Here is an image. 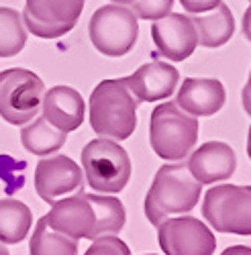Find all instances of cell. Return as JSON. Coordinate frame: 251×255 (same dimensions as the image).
Masks as SVG:
<instances>
[{"mask_svg":"<svg viewBox=\"0 0 251 255\" xmlns=\"http://www.w3.org/2000/svg\"><path fill=\"white\" fill-rule=\"evenodd\" d=\"M90 125L98 137L129 139L137 127L139 100L129 90L127 78L102 80L90 96Z\"/></svg>","mask_w":251,"mask_h":255,"instance_id":"cell-1","label":"cell"},{"mask_svg":"<svg viewBox=\"0 0 251 255\" xmlns=\"http://www.w3.org/2000/svg\"><path fill=\"white\" fill-rule=\"evenodd\" d=\"M202 194V184H198L188 172L186 163L161 165L145 196V217L153 227L165 219L190 212Z\"/></svg>","mask_w":251,"mask_h":255,"instance_id":"cell-2","label":"cell"},{"mask_svg":"<svg viewBox=\"0 0 251 255\" xmlns=\"http://www.w3.org/2000/svg\"><path fill=\"white\" fill-rule=\"evenodd\" d=\"M200 123L182 111L176 102L157 104L149 119V143L157 157L184 161L198 141Z\"/></svg>","mask_w":251,"mask_h":255,"instance_id":"cell-3","label":"cell"},{"mask_svg":"<svg viewBox=\"0 0 251 255\" xmlns=\"http://www.w3.org/2000/svg\"><path fill=\"white\" fill-rule=\"evenodd\" d=\"M82 167L92 190L119 194L131 180V157L123 147L107 137L90 141L82 149Z\"/></svg>","mask_w":251,"mask_h":255,"instance_id":"cell-4","label":"cell"},{"mask_svg":"<svg viewBox=\"0 0 251 255\" xmlns=\"http://www.w3.org/2000/svg\"><path fill=\"white\" fill-rule=\"evenodd\" d=\"M202 217L217 233L251 235V188L223 184L213 186L202 202Z\"/></svg>","mask_w":251,"mask_h":255,"instance_id":"cell-5","label":"cell"},{"mask_svg":"<svg viewBox=\"0 0 251 255\" xmlns=\"http://www.w3.org/2000/svg\"><path fill=\"white\" fill-rule=\"evenodd\" d=\"M45 84L35 72L10 68L0 72V117L8 125H27L41 111Z\"/></svg>","mask_w":251,"mask_h":255,"instance_id":"cell-6","label":"cell"},{"mask_svg":"<svg viewBox=\"0 0 251 255\" xmlns=\"http://www.w3.org/2000/svg\"><path fill=\"white\" fill-rule=\"evenodd\" d=\"M88 33L96 51L107 57H123L137 43L139 18L133 14L129 6L113 2L100 6L92 14Z\"/></svg>","mask_w":251,"mask_h":255,"instance_id":"cell-7","label":"cell"},{"mask_svg":"<svg viewBox=\"0 0 251 255\" xmlns=\"http://www.w3.org/2000/svg\"><path fill=\"white\" fill-rule=\"evenodd\" d=\"M157 241L165 255H213L217 237L200 219L176 215L157 225Z\"/></svg>","mask_w":251,"mask_h":255,"instance_id":"cell-8","label":"cell"},{"mask_svg":"<svg viewBox=\"0 0 251 255\" xmlns=\"http://www.w3.org/2000/svg\"><path fill=\"white\" fill-rule=\"evenodd\" d=\"M86 0H25L23 25L39 39L68 35L84 10Z\"/></svg>","mask_w":251,"mask_h":255,"instance_id":"cell-9","label":"cell"},{"mask_svg":"<svg viewBox=\"0 0 251 255\" xmlns=\"http://www.w3.org/2000/svg\"><path fill=\"white\" fill-rule=\"evenodd\" d=\"M47 225L57 231L70 235L74 239H98V219H96V208L88 194L78 192L66 198H59L51 204V210L43 215Z\"/></svg>","mask_w":251,"mask_h":255,"instance_id":"cell-10","label":"cell"},{"mask_svg":"<svg viewBox=\"0 0 251 255\" xmlns=\"http://www.w3.org/2000/svg\"><path fill=\"white\" fill-rule=\"evenodd\" d=\"M82 188H84L82 167L66 155L45 157L35 167V190L39 198L47 202L49 206L59 198L82 192Z\"/></svg>","mask_w":251,"mask_h":255,"instance_id":"cell-11","label":"cell"},{"mask_svg":"<svg viewBox=\"0 0 251 255\" xmlns=\"http://www.w3.org/2000/svg\"><path fill=\"white\" fill-rule=\"evenodd\" d=\"M151 39L157 51L165 59L172 61L188 59L198 45L192 18L190 14H182V12H167L165 16L153 20Z\"/></svg>","mask_w":251,"mask_h":255,"instance_id":"cell-12","label":"cell"},{"mask_svg":"<svg viewBox=\"0 0 251 255\" xmlns=\"http://www.w3.org/2000/svg\"><path fill=\"white\" fill-rule=\"evenodd\" d=\"M186 167L198 184L208 186L215 182L229 180L235 174L237 155L229 143L208 141V143L200 145L196 151L194 149L190 151V159H188Z\"/></svg>","mask_w":251,"mask_h":255,"instance_id":"cell-13","label":"cell"},{"mask_svg":"<svg viewBox=\"0 0 251 255\" xmlns=\"http://www.w3.org/2000/svg\"><path fill=\"white\" fill-rule=\"evenodd\" d=\"M180 82V72L161 59L143 63L127 78L129 90L139 102H159L174 94Z\"/></svg>","mask_w":251,"mask_h":255,"instance_id":"cell-14","label":"cell"},{"mask_svg":"<svg viewBox=\"0 0 251 255\" xmlns=\"http://www.w3.org/2000/svg\"><path fill=\"white\" fill-rule=\"evenodd\" d=\"M41 111H43L45 121H49L59 131L70 133L84 123L86 102H84L82 94L72 86H53L43 94Z\"/></svg>","mask_w":251,"mask_h":255,"instance_id":"cell-15","label":"cell"},{"mask_svg":"<svg viewBox=\"0 0 251 255\" xmlns=\"http://www.w3.org/2000/svg\"><path fill=\"white\" fill-rule=\"evenodd\" d=\"M227 100L225 86L215 78H186L178 90L176 104L192 117H213Z\"/></svg>","mask_w":251,"mask_h":255,"instance_id":"cell-16","label":"cell"},{"mask_svg":"<svg viewBox=\"0 0 251 255\" xmlns=\"http://www.w3.org/2000/svg\"><path fill=\"white\" fill-rule=\"evenodd\" d=\"M190 18L196 29L198 45L208 47V49L225 45L235 33V20H233L231 8H229L223 0L211 10L190 14Z\"/></svg>","mask_w":251,"mask_h":255,"instance_id":"cell-17","label":"cell"},{"mask_svg":"<svg viewBox=\"0 0 251 255\" xmlns=\"http://www.w3.org/2000/svg\"><path fill=\"white\" fill-rule=\"evenodd\" d=\"M66 135L68 133L59 131L57 127H53L43 117H35L20 131V143H23V147L29 153L43 157L57 153L66 143Z\"/></svg>","mask_w":251,"mask_h":255,"instance_id":"cell-18","label":"cell"},{"mask_svg":"<svg viewBox=\"0 0 251 255\" xmlns=\"http://www.w3.org/2000/svg\"><path fill=\"white\" fill-rule=\"evenodd\" d=\"M33 215L25 202L12 198L0 200V243L16 245L20 243L31 231Z\"/></svg>","mask_w":251,"mask_h":255,"instance_id":"cell-19","label":"cell"},{"mask_svg":"<svg viewBox=\"0 0 251 255\" xmlns=\"http://www.w3.org/2000/svg\"><path fill=\"white\" fill-rule=\"evenodd\" d=\"M29 251L31 255H78V239L53 231L45 217H41L31 235Z\"/></svg>","mask_w":251,"mask_h":255,"instance_id":"cell-20","label":"cell"},{"mask_svg":"<svg viewBox=\"0 0 251 255\" xmlns=\"http://www.w3.org/2000/svg\"><path fill=\"white\" fill-rule=\"evenodd\" d=\"M27 43V29L18 10L0 6V57H14Z\"/></svg>","mask_w":251,"mask_h":255,"instance_id":"cell-21","label":"cell"},{"mask_svg":"<svg viewBox=\"0 0 251 255\" xmlns=\"http://www.w3.org/2000/svg\"><path fill=\"white\" fill-rule=\"evenodd\" d=\"M172 6H174V0H133L129 4V8L137 18L151 20V23L165 16L167 12H172Z\"/></svg>","mask_w":251,"mask_h":255,"instance_id":"cell-22","label":"cell"},{"mask_svg":"<svg viewBox=\"0 0 251 255\" xmlns=\"http://www.w3.org/2000/svg\"><path fill=\"white\" fill-rule=\"evenodd\" d=\"M84 255H131V249L117 235H102L92 241Z\"/></svg>","mask_w":251,"mask_h":255,"instance_id":"cell-23","label":"cell"},{"mask_svg":"<svg viewBox=\"0 0 251 255\" xmlns=\"http://www.w3.org/2000/svg\"><path fill=\"white\" fill-rule=\"evenodd\" d=\"M180 2L188 14H198V12H206V10L215 8L221 0H180Z\"/></svg>","mask_w":251,"mask_h":255,"instance_id":"cell-24","label":"cell"},{"mask_svg":"<svg viewBox=\"0 0 251 255\" xmlns=\"http://www.w3.org/2000/svg\"><path fill=\"white\" fill-rule=\"evenodd\" d=\"M221 255H251V249L245 247V245H231V247H227Z\"/></svg>","mask_w":251,"mask_h":255,"instance_id":"cell-25","label":"cell"},{"mask_svg":"<svg viewBox=\"0 0 251 255\" xmlns=\"http://www.w3.org/2000/svg\"><path fill=\"white\" fill-rule=\"evenodd\" d=\"M243 31L249 37V12H245V16H243Z\"/></svg>","mask_w":251,"mask_h":255,"instance_id":"cell-26","label":"cell"},{"mask_svg":"<svg viewBox=\"0 0 251 255\" xmlns=\"http://www.w3.org/2000/svg\"><path fill=\"white\" fill-rule=\"evenodd\" d=\"M111 2H115V4H123V6H129L133 0H111Z\"/></svg>","mask_w":251,"mask_h":255,"instance_id":"cell-27","label":"cell"},{"mask_svg":"<svg viewBox=\"0 0 251 255\" xmlns=\"http://www.w3.org/2000/svg\"><path fill=\"white\" fill-rule=\"evenodd\" d=\"M0 255H10V253H8V249H6L2 243H0Z\"/></svg>","mask_w":251,"mask_h":255,"instance_id":"cell-28","label":"cell"},{"mask_svg":"<svg viewBox=\"0 0 251 255\" xmlns=\"http://www.w3.org/2000/svg\"><path fill=\"white\" fill-rule=\"evenodd\" d=\"M147 255H155V253H147Z\"/></svg>","mask_w":251,"mask_h":255,"instance_id":"cell-29","label":"cell"}]
</instances>
